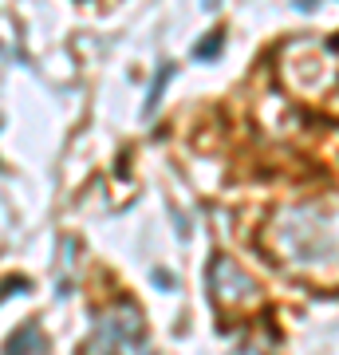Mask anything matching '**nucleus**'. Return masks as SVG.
Segmentation results:
<instances>
[{"label":"nucleus","instance_id":"3","mask_svg":"<svg viewBox=\"0 0 339 355\" xmlns=\"http://www.w3.org/2000/svg\"><path fill=\"white\" fill-rule=\"evenodd\" d=\"M209 292H214V304L233 320L257 316L261 304H264L261 284H257L233 257H214V261H209Z\"/></svg>","mask_w":339,"mask_h":355},{"label":"nucleus","instance_id":"2","mask_svg":"<svg viewBox=\"0 0 339 355\" xmlns=\"http://www.w3.org/2000/svg\"><path fill=\"white\" fill-rule=\"evenodd\" d=\"M83 355H154L150 331H146L139 304L114 300L111 308H103L95 316L87 343H83Z\"/></svg>","mask_w":339,"mask_h":355},{"label":"nucleus","instance_id":"1","mask_svg":"<svg viewBox=\"0 0 339 355\" xmlns=\"http://www.w3.org/2000/svg\"><path fill=\"white\" fill-rule=\"evenodd\" d=\"M261 241L277 265L292 268L300 277H315V280L336 277V214H331V205L320 202L284 205L268 221Z\"/></svg>","mask_w":339,"mask_h":355},{"label":"nucleus","instance_id":"6","mask_svg":"<svg viewBox=\"0 0 339 355\" xmlns=\"http://www.w3.org/2000/svg\"><path fill=\"white\" fill-rule=\"evenodd\" d=\"M221 44H225V32H209V36L193 48V55H198V60H214L217 51H221Z\"/></svg>","mask_w":339,"mask_h":355},{"label":"nucleus","instance_id":"4","mask_svg":"<svg viewBox=\"0 0 339 355\" xmlns=\"http://www.w3.org/2000/svg\"><path fill=\"white\" fill-rule=\"evenodd\" d=\"M4 355H48V336L36 324H24L12 340L4 343Z\"/></svg>","mask_w":339,"mask_h":355},{"label":"nucleus","instance_id":"5","mask_svg":"<svg viewBox=\"0 0 339 355\" xmlns=\"http://www.w3.org/2000/svg\"><path fill=\"white\" fill-rule=\"evenodd\" d=\"M166 79H170V64L154 76V83H150V91H146V103H142V111L146 114H154V107H158V99H162V87H166Z\"/></svg>","mask_w":339,"mask_h":355}]
</instances>
